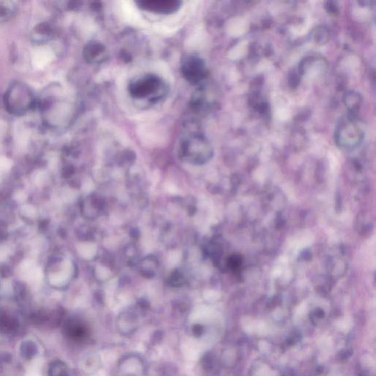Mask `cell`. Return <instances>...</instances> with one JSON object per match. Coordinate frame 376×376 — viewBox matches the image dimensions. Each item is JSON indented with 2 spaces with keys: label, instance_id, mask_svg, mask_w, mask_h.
I'll use <instances>...</instances> for the list:
<instances>
[{
  "label": "cell",
  "instance_id": "8fae6325",
  "mask_svg": "<svg viewBox=\"0 0 376 376\" xmlns=\"http://www.w3.org/2000/svg\"><path fill=\"white\" fill-rule=\"evenodd\" d=\"M18 323L9 317H0V333L12 334L17 330Z\"/></svg>",
  "mask_w": 376,
  "mask_h": 376
},
{
  "label": "cell",
  "instance_id": "4fadbf2b",
  "mask_svg": "<svg viewBox=\"0 0 376 376\" xmlns=\"http://www.w3.org/2000/svg\"><path fill=\"white\" fill-rule=\"evenodd\" d=\"M37 353V346L33 342L27 340L21 346V354L26 359H30Z\"/></svg>",
  "mask_w": 376,
  "mask_h": 376
},
{
  "label": "cell",
  "instance_id": "7a4b0ae2",
  "mask_svg": "<svg viewBox=\"0 0 376 376\" xmlns=\"http://www.w3.org/2000/svg\"><path fill=\"white\" fill-rule=\"evenodd\" d=\"M5 105L10 114L22 116L33 108L35 98L30 88L22 82L11 84L5 94Z\"/></svg>",
  "mask_w": 376,
  "mask_h": 376
},
{
  "label": "cell",
  "instance_id": "52a82bcc",
  "mask_svg": "<svg viewBox=\"0 0 376 376\" xmlns=\"http://www.w3.org/2000/svg\"><path fill=\"white\" fill-rule=\"evenodd\" d=\"M66 336L74 340H81L88 335V329L80 321L69 320L64 325Z\"/></svg>",
  "mask_w": 376,
  "mask_h": 376
},
{
  "label": "cell",
  "instance_id": "2e32d148",
  "mask_svg": "<svg viewBox=\"0 0 376 376\" xmlns=\"http://www.w3.org/2000/svg\"><path fill=\"white\" fill-rule=\"evenodd\" d=\"M326 9H327L328 13H329L330 14H333V15H336V14L339 13L338 6L336 5V3H333V2H328L327 3V6H326Z\"/></svg>",
  "mask_w": 376,
  "mask_h": 376
},
{
  "label": "cell",
  "instance_id": "277c9868",
  "mask_svg": "<svg viewBox=\"0 0 376 376\" xmlns=\"http://www.w3.org/2000/svg\"><path fill=\"white\" fill-rule=\"evenodd\" d=\"M160 86V79L155 76H148L132 83L130 91L134 97L146 98L154 95L159 90Z\"/></svg>",
  "mask_w": 376,
  "mask_h": 376
},
{
  "label": "cell",
  "instance_id": "ba28073f",
  "mask_svg": "<svg viewBox=\"0 0 376 376\" xmlns=\"http://www.w3.org/2000/svg\"><path fill=\"white\" fill-rule=\"evenodd\" d=\"M85 58L90 63H98L105 58V48L99 43H91L85 49Z\"/></svg>",
  "mask_w": 376,
  "mask_h": 376
},
{
  "label": "cell",
  "instance_id": "ac0fdd59",
  "mask_svg": "<svg viewBox=\"0 0 376 376\" xmlns=\"http://www.w3.org/2000/svg\"><path fill=\"white\" fill-rule=\"evenodd\" d=\"M314 317L315 318L321 319L324 317V311L321 309H317L314 311Z\"/></svg>",
  "mask_w": 376,
  "mask_h": 376
},
{
  "label": "cell",
  "instance_id": "6da1fadb",
  "mask_svg": "<svg viewBox=\"0 0 376 376\" xmlns=\"http://www.w3.org/2000/svg\"><path fill=\"white\" fill-rule=\"evenodd\" d=\"M364 138V130L354 115L349 114L343 116L336 126L335 143L344 151L356 149L362 143Z\"/></svg>",
  "mask_w": 376,
  "mask_h": 376
},
{
  "label": "cell",
  "instance_id": "9c48e42d",
  "mask_svg": "<svg viewBox=\"0 0 376 376\" xmlns=\"http://www.w3.org/2000/svg\"><path fill=\"white\" fill-rule=\"evenodd\" d=\"M343 101L345 106L349 111L350 114L356 116V113L359 111L361 102H362V98L357 92L350 90L345 93Z\"/></svg>",
  "mask_w": 376,
  "mask_h": 376
},
{
  "label": "cell",
  "instance_id": "5b68a950",
  "mask_svg": "<svg viewBox=\"0 0 376 376\" xmlns=\"http://www.w3.org/2000/svg\"><path fill=\"white\" fill-rule=\"evenodd\" d=\"M182 72L189 82L198 83L204 80L206 74L204 61L201 58L190 56L185 60L182 65Z\"/></svg>",
  "mask_w": 376,
  "mask_h": 376
},
{
  "label": "cell",
  "instance_id": "7c38bea8",
  "mask_svg": "<svg viewBox=\"0 0 376 376\" xmlns=\"http://www.w3.org/2000/svg\"><path fill=\"white\" fill-rule=\"evenodd\" d=\"M49 376H69L68 372L67 367L61 362V361H56L53 362L50 365Z\"/></svg>",
  "mask_w": 376,
  "mask_h": 376
},
{
  "label": "cell",
  "instance_id": "5bb4252c",
  "mask_svg": "<svg viewBox=\"0 0 376 376\" xmlns=\"http://www.w3.org/2000/svg\"><path fill=\"white\" fill-rule=\"evenodd\" d=\"M243 264V258L240 255L234 254L229 256L227 259V266L233 271H240Z\"/></svg>",
  "mask_w": 376,
  "mask_h": 376
},
{
  "label": "cell",
  "instance_id": "9a60e30c",
  "mask_svg": "<svg viewBox=\"0 0 376 376\" xmlns=\"http://www.w3.org/2000/svg\"><path fill=\"white\" fill-rule=\"evenodd\" d=\"M14 6L11 3H0V19L9 17L14 13Z\"/></svg>",
  "mask_w": 376,
  "mask_h": 376
},
{
  "label": "cell",
  "instance_id": "30bf717a",
  "mask_svg": "<svg viewBox=\"0 0 376 376\" xmlns=\"http://www.w3.org/2000/svg\"><path fill=\"white\" fill-rule=\"evenodd\" d=\"M312 37L316 43L319 45H324L329 41L330 33L327 27L319 26L313 30Z\"/></svg>",
  "mask_w": 376,
  "mask_h": 376
},
{
  "label": "cell",
  "instance_id": "8992f818",
  "mask_svg": "<svg viewBox=\"0 0 376 376\" xmlns=\"http://www.w3.org/2000/svg\"><path fill=\"white\" fill-rule=\"evenodd\" d=\"M140 9L156 14H169L176 12L180 8L181 3L173 0H148L137 3Z\"/></svg>",
  "mask_w": 376,
  "mask_h": 376
},
{
  "label": "cell",
  "instance_id": "e0dca14e",
  "mask_svg": "<svg viewBox=\"0 0 376 376\" xmlns=\"http://www.w3.org/2000/svg\"><path fill=\"white\" fill-rule=\"evenodd\" d=\"M203 331H204V329H203V327L201 325H196L193 328V334L196 336H198V337L202 335Z\"/></svg>",
  "mask_w": 376,
  "mask_h": 376
},
{
  "label": "cell",
  "instance_id": "3957f363",
  "mask_svg": "<svg viewBox=\"0 0 376 376\" xmlns=\"http://www.w3.org/2000/svg\"><path fill=\"white\" fill-rule=\"evenodd\" d=\"M183 154L192 158L197 163L206 162L213 155V149L209 142L201 135H193L182 143Z\"/></svg>",
  "mask_w": 376,
  "mask_h": 376
}]
</instances>
